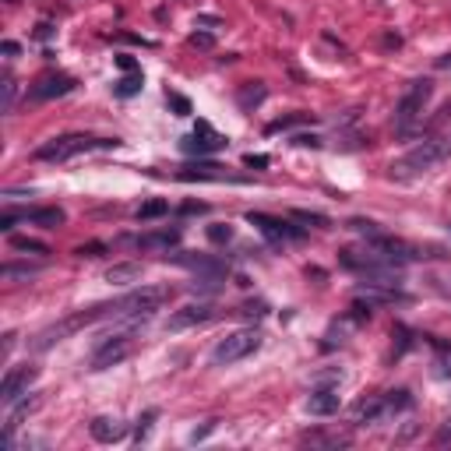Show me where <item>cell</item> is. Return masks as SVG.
<instances>
[{
    "instance_id": "cell-30",
    "label": "cell",
    "mask_w": 451,
    "mask_h": 451,
    "mask_svg": "<svg viewBox=\"0 0 451 451\" xmlns=\"http://www.w3.org/2000/svg\"><path fill=\"white\" fill-rule=\"evenodd\" d=\"M191 46L212 49V46H215V35H212V32H194V35H191Z\"/></svg>"
},
{
    "instance_id": "cell-11",
    "label": "cell",
    "mask_w": 451,
    "mask_h": 451,
    "mask_svg": "<svg viewBox=\"0 0 451 451\" xmlns=\"http://www.w3.org/2000/svg\"><path fill=\"white\" fill-rule=\"evenodd\" d=\"M222 145H226V141H222V138H219V134L205 124V120L198 124V131H194V134H187V138L180 141V148H184V152H191V155H208V152H215V148H222Z\"/></svg>"
},
{
    "instance_id": "cell-37",
    "label": "cell",
    "mask_w": 451,
    "mask_h": 451,
    "mask_svg": "<svg viewBox=\"0 0 451 451\" xmlns=\"http://www.w3.org/2000/svg\"><path fill=\"white\" fill-rule=\"evenodd\" d=\"M244 162H247V166H258V169H261V166H268V155H247Z\"/></svg>"
},
{
    "instance_id": "cell-3",
    "label": "cell",
    "mask_w": 451,
    "mask_h": 451,
    "mask_svg": "<svg viewBox=\"0 0 451 451\" xmlns=\"http://www.w3.org/2000/svg\"><path fill=\"white\" fill-rule=\"evenodd\" d=\"M120 141L117 138H88V134H64V138H53L46 145L35 148V159L39 162H64V159H74L81 152H92V148H117Z\"/></svg>"
},
{
    "instance_id": "cell-10",
    "label": "cell",
    "mask_w": 451,
    "mask_h": 451,
    "mask_svg": "<svg viewBox=\"0 0 451 451\" xmlns=\"http://www.w3.org/2000/svg\"><path fill=\"white\" fill-rule=\"evenodd\" d=\"M247 222L258 226V230H261L264 237H271V240H296V237H300V230H293L286 219H271V215H264V212H247Z\"/></svg>"
},
{
    "instance_id": "cell-32",
    "label": "cell",
    "mask_w": 451,
    "mask_h": 451,
    "mask_svg": "<svg viewBox=\"0 0 451 451\" xmlns=\"http://www.w3.org/2000/svg\"><path fill=\"white\" fill-rule=\"evenodd\" d=\"M169 102H173V109L180 113V117H187V113H191V102L184 95H169Z\"/></svg>"
},
{
    "instance_id": "cell-13",
    "label": "cell",
    "mask_w": 451,
    "mask_h": 451,
    "mask_svg": "<svg viewBox=\"0 0 451 451\" xmlns=\"http://www.w3.org/2000/svg\"><path fill=\"white\" fill-rule=\"evenodd\" d=\"M71 88H74V78H68V74H42L35 81L32 95L35 99H56V95H68Z\"/></svg>"
},
{
    "instance_id": "cell-5",
    "label": "cell",
    "mask_w": 451,
    "mask_h": 451,
    "mask_svg": "<svg viewBox=\"0 0 451 451\" xmlns=\"http://www.w3.org/2000/svg\"><path fill=\"white\" fill-rule=\"evenodd\" d=\"M258 346H261V335H258L254 328H237V331H230V335H226L222 342L212 349V367H230V363L251 356Z\"/></svg>"
},
{
    "instance_id": "cell-38",
    "label": "cell",
    "mask_w": 451,
    "mask_h": 451,
    "mask_svg": "<svg viewBox=\"0 0 451 451\" xmlns=\"http://www.w3.org/2000/svg\"><path fill=\"white\" fill-rule=\"evenodd\" d=\"M0 49H4L8 56H18V53H22V46H18V42H11V39H8L4 46H0Z\"/></svg>"
},
{
    "instance_id": "cell-12",
    "label": "cell",
    "mask_w": 451,
    "mask_h": 451,
    "mask_svg": "<svg viewBox=\"0 0 451 451\" xmlns=\"http://www.w3.org/2000/svg\"><path fill=\"white\" fill-rule=\"evenodd\" d=\"M381 416H388V399L384 395H374V399H360L353 406V423L363 427V423H377Z\"/></svg>"
},
{
    "instance_id": "cell-36",
    "label": "cell",
    "mask_w": 451,
    "mask_h": 451,
    "mask_svg": "<svg viewBox=\"0 0 451 451\" xmlns=\"http://www.w3.org/2000/svg\"><path fill=\"white\" fill-rule=\"evenodd\" d=\"M99 251H102V244H88V247H78V254H81V258H85V254H88V258H99Z\"/></svg>"
},
{
    "instance_id": "cell-28",
    "label": "cell",
    "mask_w": 451,
    "mask_h": 451,
    "mask_svg": "<svg viewBox=\"0 0 451 451\" xmlns=\"http://www.w3.org/2000/svg\"><path fill=\"white\" fill-rule=\"evenodd\" d=\"M15 99H18V81L8 74V78H4V106H0V109L11 113V109H15Z\"/></svg>"
},
{
    "instance_id": "cell-7",
    "label": "cell",
    "mask_w": 451,
    "mask_h": 451,
    "mask_svg": "<svg viewBox=\"0 0 451 451\" xmlns=\"http://www.w3.org/2000/svg\"><path fill=\"white\" fill-rule=\"evenodd\" d=\"M134 349V331H106L99 338V349L92 353V370H106V367H117L120 360H127Z\"/></svg>"
},
{
    "instance_id": "cell-24",
    "label": "cell",
    "mask_w": 451,
    "mask_h": 451,
    "mask_svg": "<svg viewBox=\"0 0 451 451\" xmlns=\"http://www.w3.org/2000/svg\"><path fill=\"white\" fill-rule=\"evenodd\" d=\"M32 275H39V264H4V278H8V282L32 278Z\"/></svg>"
},
{
    "instance_id": "cell-8",
    "label": "cell",
    "mask_w": 451,
    "mask_h": 451,
    "mask_svg": "<svg viewBox=\"0 0 451 451\" xmlns=\"http://www.w3.org/2000/svg\"><path fill=\"white\" fill-rule=\"evenodd\" d=\"M35 374H39V370L29 367V363H25V367H11V370L4 374V381H0V402H8V406L18 402V399H22V391L35 381Z\"/></svg>"
},
{
    "instance_id": "cell-25",
    "label": "cell",
    "mask_w": 451,
    "mask_h": 451,
    "mask_svg": "<svg viewBox=\"0 0 451 451\" xmlns=\"http://www.w3.org/2000/svg\"><path fill=\"white\" fill-rule=\"evenodd\" d=\"M138 92H141V74H138V71H131L127 78H120V81H117V95H124V99H127V95H138Z\"/></svg>"
},
{
    "instance_id": "cell-1",
    "label": "cell",
    "mask_w": 451,
    "mask_h": 451,
    "mask_svg": "<svg viewBox=\"0 0 451 451\" xmlns=\"http://www.w3.org/2000/svg\"><path fill=\"white\" fill-rule=\"evenodd\" d=\"M451 155V138H427L423 145H416L413 152H406L399 162H391V177L409 180L420 173H430L437 162H444Z\"/></svg>"
},
{
    "instance_id": "cell-17",
    "label": "cell",
    "mask_w": 451,
    "mask_h": 451,
    "mask_svg": "<svg viewBox=\"0 0 451 451\" xmlns=\"http://www.w3.org/2000/svg\"><path fill=\"white\" fill-rule=\"evenodd\" d=\"M264 95H268V88H264L261 81H247V85L237 88V106H240L244 113H254V106H261Z\"/></svg>"
},
{
    "instance_id": "cell-23",
    "label": "cell",
    "mask_w": 451,
    "mask_h": 451,
    "mask_svg": "<svg viewBox=\"0 0 451 451\" xmlns=\"http://www.w3.org/2000/svg\"><path fill=\"white\" fill-rule=\"evenodd\" d=\"M166 212H169V201L152 198V201H145V205L138 208V219H141V222H148V219H159V215H166Z\"/></svg>"
},
{
    "instance_id": "cell-16",
    "label": "cell",
    "mask_w": 451,
    "mask_h": 451,
    "mask_svg": "<svg viewBox=\"0 0 451 451\" xmlns=\"http://www.w3.org/2000/svg\"><path fill=\"white\" fill-rule=\"evenodd\" d=\"M307 413L310 416H331V413H338V391H331V388L314 391L310 399H307Z\"/></svg>"
},
{
    "instance_id": "cell-33",
    "label": "cell",
    "mask_w": 451,
    "mask_h": 451,
    "mask_svg": "<svg viewBox=\"0 0 451 451\" xmlns=\"http://www.w3.org/2000/svg\"><path fill=\"white\" fill-rule=\"evenodd\" d=\"M117 68H120V71H127V74H131V71H138L134 56H127V53H120V56H117Z\"/></svg>"
},
{
    "instance_id": "cell-34",
    "label": "cell",
    "mask_w": 451,
    "mask_h": 451,
    "mask_svg": "<svg viewBox=\"0 0 451 451\" xmlns=\"http://www.w3.org/2000/svg\"><path fill=\"white\" fill-rule=\"evenodd\" d=\"M15 219H18V215H15V212H8L4 219H0V230H4V233H11V230H15Z\"/></svg>"
},
{
    "instance_id": "cell-6",
    "label": "cell",
    "mask_w": 451,
    "mask_h": 451,
    "mask_svg": "<svg viewBox=\"0 0 451 451\" xmlns=\"http://www.w3.org/2000/svg\"><path fill=\"white\" fill-rule=\"evenodd\" d=\"M427 99H430V81H427V78L413 81V85L406 88V95L399 99V106H395V131L409 134V131L420 124V117H423Z\"/></svg>"
},
{
    "instance_id": "cell-14",
    "label": "cell",
    "mask_w": 451,
    "mask_h": 451,
    "mask_svg": "<svg viewBox=\"0 0 451 451\" xmlns=\"http://www.w3.org/2000/svg\"><path fill=\"white\" fill-rule=\"evenodd\" d=\"M177 177L180 180H230V173H226L222 166H215V162H191V166L180 169Z\"/></svg>"
},
{
    "instance_id": "cell-2",
    "label": "cell",
    "mask_w": 451,
    "mask_h": 451,
    "mask_svg": "<svg viewBox=\"0 0 451 451\" xmlns=\"http://www.w3.org/2000/svg\"><path fill=\"white\" fill-rule=\"evenodd\" d=\"M169 296H173L169 286H141V290H134L120 300H109L106 317H152Z\"/></svg>"
},
{
    "instance_id": "cell-27",
    "label": "cell",
    "mask_w": 451,
    "mask_h": 451,
    "mask_svg": "<svg viewBox=\"0 0 451 451\" xmlns=\"http://www.w3.org/2000/svg\"><path fill=\"white\" fill-rule=\"evenodd\" d=\"M208 240L212 244H230L233 230H230V226H222V222H215V226H208Z\"/></svg>"
},
{
    "instance_id": "cell-22",
    "label": "cell",
    "mask_w": 451,
    "mask_h": 451,
    "mask_svg": "<svg viewBox=\"0 0 451 451\" xmlns=\"http://www.w3.org/2000/svg\"><path fill=\"white\" fill-rule=\"evenodd\" d=\"M11 247L22 251V254H39V258L49 254V247H46L42 240H32V237H11Z\"/></svg>"
},
{
    "instance_id": "cell-15",
    "label": "cell",
    "mask_w": 451,
    "mask_h": 451,
    "mask_svg": "<svg viewBox=\"0 0 451 451\" xmlns=\"http://www.w3.org/2000/svg\"><path fill=\"white\" fill-rule=\"evenodd\" d=\"M124 434H127V427H124L120 420H113V416L92 420V437H95L99 444H113V441H120Z\"/></svg>"
},
{
    "instance_id": "cell-20",
    "label": "cell",
    "mask_w": 451,
    "mask_h": 451,
    "mask_svg": "<svg viewBox=\"0 0 451 451\" xmlns=\"http://www.w3.org/2000/svg\"><path fill=\"white\" fill-rule=\"evenodd\" d=\"M177 240H180V230H162V233L141 237V240H138V247H145V251H155V247H173Z\"/></svg>"
},
{
    "instance_id": "cell-29",
    "label": "cell",
    "mask_w": 451,
    "mask_h": 451,
    "mask_svg": "<svg viewBox=\"0 0 451 451\" xmlns=\"http://www.w3.org/2000/svg\"><path fill=\"white\" fill-rule=\"evenodd\" d=\"M349 230H353V233H363V237H374V233H381L374 222H363V219H353V222H349Z\"/></svg>"
},
{
    "instance_id": "cell-35",
    "label": "cell",
    "mask_w": 451,
    "mask_h": 451,
    "mask_svg": "<svg viewBox=\"0 0 451 451\" xmlns=\"http://www.w3.org/2000/svg\"><path fill=\"white\" fill-rule=\"evenodd\" d=\"M180 212H184V215H201V212H205V205H201V201H198V205H194V201H187Z\"/></svg>"
},
{
    "instance_id": "cell-39",
    "label": "cell",
    "mask_w": 451,
    "mask_h": 451,
    "mask_svg": "<svg viewBox=\"0 0 451 451\" xmlns=\"http://www.w3.org/2000/svg\"><path fill=\"white\" fill-rule=\"evenodd\" d=\"M444 441H451V420H448V423H444V430L437 434V444H444Z\"/></svg>"
},
{
    "instance_id": "cell-19",
    "label": "cell",
    "mask_w": 451,
    "mask_h": 451,
    "mask_svg": "<svg viewBox=\"0 0 451 451\" xmlns=\"http://www.w3.org/2000/svg\"><path fill=\"white\" fill-rule=\"evenodd\" d=\"M134 278H141V264H113L109 271H106V282H113V286H124V282H134Z\"/></svg>"
},
{
    "instance_id": "cell-18",
    "label": "cell",
    "mask_w": 451,
    "mask_h": 451,
    "mask_svg": "<svg viewBox=\"0 0 451 451\" xmlns=\"http://www.w3.org/2000/svg\"><path fill=\"white\" fill-rule=\"evenodd\" d=\"M25 219L29 222H35V226H42V230H56V226H64V208H56V205H49V208H29L25 212Z\"/></svg>"
},
{
    "instance_id": "cell-31",
    "label": "cell",
    "mask_w": 451,
    "mask_h": 451,
    "mask_svg": "<svg viewBox=\"0 0 451 451\" xmlns=\"http://www.w3.org/2000/svg\"><path fill=\"white\" fill-rule=\"evenodd\" d=\"M152 420H155V409H148V413H145V416L138 420V441H141V437L148 434V427H152Z\"/></svg>"
},
{
    "instance_id": "cell-40",
    "label": "cell",
    "mask_w": 451,
    "mask_h": 451,
    "mask_svg": "<svg viewBox=\"0 0 451 451\" xmlns=\"http://www.w3.org/2000/svg\"><path fill=\"white\" fill-rule=\"evenodd\" d=\"M215 430V423H208V427H201V430H194V441H201V437H208Z\"/></svg>"
},
{
    "instance_id": "cell-26",
    "label": "cell",
    "mask_w": 451,
    "mask_h": 451,
    "mask_svg": "<svg viewBox=\"0 0 451 451\" xmlns=\"http://www.w3.org/2000/svg\"><path fill=\"white\" fill-rule=\"evenodd\" d=\"M296 124H310V117H307V113H296V117H282V120H271V124H268V134H278V131L296 127Z\"/></svg>"
},
{
    "instance_id": "cell-21",
    "label": "cell",
    "mask_w": 451,
    "mask_h": 451,
    "mask_svg": "<svg viewBox=\"0 0 451 451\" xmlns=\"http://www.w3.org/2000/svg\"><path fill=\"white\" fill-rule=\"evenodd\" d=\"M177 261L187 264V268H194V271H205V275H222V271H226V264H219V261H212V258H187V254H180Z\"/></svg>"
},
{
    "instance_id": "cell-4",
    "label": "cell",
    "mask_w": 451,
    "mask_h": 451,
    "mask_svg": "<svg viewBox=\"0 0 451 451\" xmlns=\"http://www.w3.org/2000/svg\"><path fill=\"white\" fill-rule=\"evenodd\" d=\"M99 317H106V303L85 307V310H78V314H71V317H64V321H56V324L42 328V331L35 335V349H49L53 342H64L68 335L81 331L85 324H92V321H99Z\"/></svg>"
},
{
    "instance_id": "cell-9",
    "label": "cell",
    "mask_w": 451,
    "mask_h": 451,
    "mask_svg": "<svg viewBox=\"0 0 451 451\" xmlns=\"http://www.w3.org/2000/svg\"><path fill=\"white\" fill-rule=\"evenodd\" d=\"M212 314H215V307L205 303V300H201V303H187V307H180V310L169 314L166 331H187V328H194V324H205Z\"/></svg>"
},
{
    "instance_id": "cell-41",
    "label": "cell",
    "mask_w": 451,
    "mask_h": 451,
    "mask_svg": "<svg viewBox=\"0 0 451 451\" xmlns=\"http://www.w3.org/2000/svg\"><path fill=\"white\" fill-rule=\"evenodd\" d=\"M448 64H451V53H448V56H444V61H441V68H448Z\"/></svg>"
}]
</instances>
